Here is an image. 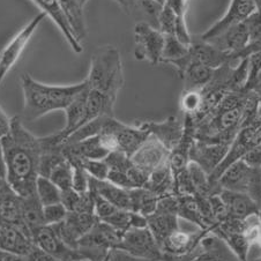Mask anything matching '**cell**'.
Listing matches in <instances>:
<instances>
[{"instance_id": "cell-7", "label": "cell", "mask_w": 261, "mask_h": 261, "mask_svg": "<svg viewBox=\"0 0 261 261\" xmlns=\"http://www.w3.org/2000/svg\"><path fill=\"white\" fill-rule=\"evenodd\" d=\"M147 227L153 233L159 246L165 238L180 228L177 195H168L160 199L156 211L147 217Z\"/></svg>"}, {"instance_id": "cell-50", "label": "cell", "mask_w": 261, "mask_h": 261, "mask_svg": "<svg viewBox=\"0 0 261 261\" xmlns=\"http://www.w3.org/2000/svg\"><path fill=\"white\" fill-rule=\"evenodd\" d=\"M255 4H256V11L261 14V0H255Z\"/></svg>"}, {"instance_id": "cell-10", "label": "cell", "mask_w": 261, "mask_h": 261, "mask_svg": "<svg viewBox=\"0 0 261 261\" xmlns=\"http://www.w3.org/2000/svg\"><path fill=\"white\" fill-rule=\"evenodd\" d=\"M101 132H110L114 134L117 145H118V151L127 155L128 158L136 153L149 137V133L137 123L134 125L124 124L116 119L115 116H107L104 118Z\"/></svg>"}, {"instance_id": "cell-30", "label": "cell", "mask_w": 261, "mask_h": 261, "mask_svg": "<svg viewBox=\"0 0 261 261\" xmlns=\"http://www.w3.org/2000/svg\"><path fill=\"white\" fill-rule=\"evenodd\" d=\"M143 188L151 191L160 199L168 195H175V178L170 163H164L151 172Z\"/></svg>"}, {"instance_id": "cell-21", "label": "cell", "mask_w": 261, "mask_h": 261, "mask_svg": "<svg viewBox=\"0 0 261 261\" xmlns=\"http://www.w3.org/2000/svg\"><path fill=\"white\" fill-rule=\"evenodd\" d=\"M190 62L199 63L204 65V66L217 69L227 64H233L234 59L231 55L221 51L214 45H212L211 43L204 42L199 38L198 41L192 40L190 45Z\"/></svg>"}, {"instance_id": "cell-6", "label": "cell", "mask_w": 261, "mask_h": 261, "mask_svg": "<svg viewBox=\"0 0 261 261\" xmlns=\"http://www.w3.org/2000/svg\"><path fill=\"white\" fill-rule=\"evenodd\" d=\"M123 232L118 231L106 222L97 221L93 229L77 243V252L94 261H104L109 252L118 249Z\"/></svg>"}, {"instance_id": "cell-17", "label": "cell", "mask_w": 261, "mask_h": 261, "mask_svg": "<svg viewBox=\"0 0 261 261\" xmlns=\"http://www.w3.org/2000/svg\"><path fill=\"white\" fill-rule=\"evenodd\" d=\"M34 238L22 228L13 224H0V251L19 256H27L35 249Z\"/></svg>"}, {"instance_id": "cell-33", "label": "cell", "mask_w": 261, "mask_h": 261, "mask_svg": "<svg viewBox=\"0 0 261 261\" xmlns=\"http://www.w3.org/2000/svg\"><path fill=\"white\" fill-rule=\"evenodd\" d=\"M216 69L214 68L204 66L199 63L190 62L188 68L181 76V80L184 81V90L202 89L212 81Z\"/></svg>"}, {"instance_id": "cell-26", "label": "cell", "mask_w": 261, "mask_h": 261, "mask_svg": "<svg viewBox=\"0 0 261 261\" xmlns=\"http://www.w3.org/2000/svg\"><path fill=\"white\" fill-rule=\"evenodd\" d=\"M192 261H242L223 239L208 232L201 239V252Z\"/></svg>"}, {"instance_id": "cell-1", "label": "cell", "mask_w": 261, "mask_h": 261, "mask_svg": "<svg viewBox=\"0 0 261 261\" xmlns=\"http://www.w3.org/2000/svg\"><path fill=\"white\" fill-rule=\"evenodd\" d=\"M0 143L8 185L23 198L35 194L43 153L41 138L24 127L20 116H14L11 118L10 132Z\"/></svg>"}, {"instance_id": "cell-22", "label": "cell", "mask_w": 261, "mask_h": 261, "mask_svg": "<svg viewBox=\"0 0 261 261\" xmlns=\"http://www.w3.org/2000/svg\"><path fill=\"white\" fill-rule=\"evenodd\" d=\"M33 2L41 8L46 16H49L54 21L64 35L65 40L68 42L69 46L72 47V50L75 54H81L84 51V46H82V43L77 41V38L75 37V34H74L58 0H33Z\"/></svg>"}, {"instance_id": "cell-52", "label": "cell", "mask_w": 261, "mask_h": 261, "mask_svg": "<svg viewBox=\"0 0 261 261\" xmlns=\"http://www.w3.org/2000/svg\"><path fill=\"white\" fill-rule=\"evenodd\" d=\"M258 204H259V216H260V220H261V197H260Z\"/></svg>"}, {"instance_id": "cell-44", "label": "cell", "mask_w": 261, "mask_h": 261, "mask_svg": "<svg viewBox=\"0 0 261 261\" xmlns=\"http://www.w3.org/2000/svg\"><path fill=\"white\" fill-rule=\"evenodd\" d=\"M108 261H159V260H149V259H142L138 258V256L130 255L126 252L121 251L119 249H114L109 252Z\"/></svg>"}, {"instance_id": "cell-32", "label": "cell", "mask_w": 261, "mask_h": 261, "mask_svg": "<svg viewBox=\"0 0 261 261\" xmlns=\"http://www.w3.org/2000/svg\"><path fill=\"white\" fill-rule=\"evenodd\" d=\"M58 2L67 17L69 24H71L74 34H75L77 41L82 43L88 35L84 7L80 5L77 0H58Z\"/></svg>"}, {"instance_id": "cell-14", "label": "cell", "mask_w": 261, "mask_h": 261, "mask_svg": "<svg viewBox=\"0 0 261 261\" xmlns=\"http://www.w3.org/2000/svg\"><path fill=\"white\" fill-rule=\"evenodd\" d=\"M254 12H256L255 0H231L227 13L216 23L213 24L207 32H204L200 36V40H212L217 35L223 33L225 29L245 21Z\"/></svg>"}, {"instance_id": "cell-38", "label": "cell", "mask_w": 261, "mask_h": 261, "mask_svg": "<svg viewBox=\"0 0 261 261\" xmlns=\"http://www.w3.org/2000/svg\"><path fill=\"white\" fill-rule=\"evenodd\" d=\"M72 164L73 169V179H72V189L76 191L77 193H86L89 191V175L82 168L79 161L75 158H66Z\"/></svg>"}, {"instance_id": "cell-34", "label": "cell", "mask_w": 261, "mask_h": 261, "mask_svg": "<svg viewBox=\"0 0 261 261\" xmlns=\"http://www.w3.org/2000/svg\"><path fill=\"white\" fill-rule=\"evenodd\" d=\"M130 211L148 217L153 214L158 208L160 198L146 188H138L129 190Z\"/></svg>"}, {"instance_id": "cell-42", "label": "cell", "mask_w": 261, "mask_h": 261, "mask_svg": "<svg viewBox=\"0 0 261 261\" xmlns=\"http://www.w3.org/2000/svg\"><path fill=\"white\" fill-rule=\"evenodd\" d=\"M138 7H141L143 12L153 20L155 25H158V19L167 0H136Z\"/></svg>"}, {"instance_id": "cell-37", "label": "cell", "mask_w": 261, "mask_h": 261, "mask_svg": "<svg viewBox=\"0 0 261 261\" xmlns=\"http://www.w3.org/2000/svg\"><path fill=\"white\" fill-rule=\"evenodd\" d=\"M202 96L200 89H191V90H182L179 106L184 115L190 117H194L198 114L201 107Z\"/></svg>"}, {"instance_id": "cell-49", "label": "cell", "mask_w": 261, "mask_h": 261, "mask_svg": "<svg viewBox=\"0 0 261 261\" xmlns=\"http://www.w3.org/2000/svg\"><path fill=\"white\" fill-rule=\"evenodd\" d=\"M250 90L255 91V93H258V94L260 93V90H261V71H260V73L258 74V76H256L254 84L252 85ZM250 90H249V91H250Z\"/></svg>"}, {"instance_id": "cell-46", "label": "cell", "mask_w": 261, "mask_h": 261, "mask_svg": "<svg viewBox=\"0 0 261 261\" xmlns=\"http://www.w3.org/2000/svg\"><path fill=\"white\" fill-rule=\"evenodd\" d=\"M11 129V118L8 117L5 111L0 107V140L10 132Z\"/></svg>"}, {"instance_id": "cell-11", "label": "cell", "mask_w": 261, "mask_h": 261, "mask_svg": "<svg viewBox=\"0 0 261 261\" xmlns=\"http://www.w3.org/2000/svg\"><path fill=\"white\" fill-rule=\"evenodd\" d=\"M45 16L46 15L43 12L37 14L23 29H21L12 38L10 43L0 52V86H2L7 73L17 63V60L21 57V55H22L25 46L28 45L29 41L32 40L34 33L36 32L38 25L41 24Z\"/></svg>"}, {"instance_id": "cell-39", "label": "cell", "mask_w": 261, "mask_h": 261, "mask_svg": "<svg viewBox=\"0 0 261 261\" xmlns=\"http://www.w3.org/2000/svg\"><path fill=\"white\" fill-rule=\"evenodd\" d=\"M76 159V158H75ZM79 161L82 168L88 173L89 177L97 180H107L109 175V165L106 160H88V159H76Z\"/></svg>"}, {"instance_id": "cell-41", "label": "cell", "mask_w": 261, "mask_h": 261, "mask_svg": "<svg viewBox=\"0 0 261 261\" xmlns=\"http://www.w3.org/2000/svg\"><path fill=\"white\" fill-rule=\"evenodd\" d=\"M43 214H44L45 225H56L62 223L66 219L68 212L64 207V204L60 202L43 207Z\"/></svg>"}, {"instance_id": "cell-4", "label": "cell", "mask_w": 261, "mask_h": 261, "mask_svg": "<svg viewBox=\"0 0 261 261\" xmlns=\"http://www.w3.org/2000/svg\"><path fill=\"white\" fill-rule=\"evenodd\" d=\"M90 89L107 95L116 102L124 87V68L119 50L114 45H102L94 51L87 76Z\"/></svg>"}, {"instance_id": "cell-12", "label": "cell", "mask_w": 261, "mask_h": 261, "mask_svg": "<svg viewBox=\"0 0 261 261\" xmlns=\"http://www.w3.org/2000/svg\"><path fill=\"white\" fill-rule=\"evenodd\" d=\"M98 219L94 213H68L62 223L52 225L65 244L73 250H77V243L88 233Z\"/></svg>"}, {"instance_id": "cell-47", "label": "cell", "mask_w": 261, "mask_h": 261, "mask_svg": "<svg viewBox=\"0 0 261 261\" xmlns=\"http://www.w3.org/2000/svg\"><path fill=\"white\" fill-rule=\"evenodd\" d=\"M247 261H261V246L253 244L251 246L247 255Z\"/></svg>"}, {"instance_id": "cell-2", "label": "cell", "mask_w": 261, "mask_h": 261, "mask_svg": "<svg viewBox=\"0 0 261 261\" xmlns=\"http://www.w3.org/2000/svg\"><path fill=\"white\" fill-rule=\"evenodd\" d=\"M246 90L229 91L206 118L194 125L195 140L231 145L244 124Z\"/></svg>"}, {"instance_id": "cell-53", "label": "cell", "mask_w": 261, "mask_h": 261, "mask_svg": "<svg viewBox=\"0 0 261 261\" xmlns=\"http://www.w3.org/2000/svg\"><path fill=\"white\" fill-rule=\"evenodd\" d=\"M177 2H182V3H189V0H177Z\"/></svg>"}, {"instance_id": "cell-43", "label": "cell", "mask_w": 261, "mask_h": 261, "mask_svg": "<svg viewBox=\"0 0 261 261\" xmlns=\"http://www.w3.org/2000/svg\"><path fill=\"white\" fill-rule=\"evenodd\" d=\"M247 58H249V75L244 90L249 91L261 71V51L250 55Z\"/></svg>"}, {"instance_id": "cell-48", "label": "cell", "mask_w": 261, "mask_h": 261, "mask_svg": "<svg viewBox=\"0 0 261 261\" xmlns=\"http://www.w3.org/2000/svg\"><path fill=\"white\" fill-rule=\"evenodd\" d=\"M117 3H118L121 8H123L126 13H128V14H130V13L138 7L136 0H117Z\"/></svg>"}, {"instance_id": "cell-19", "label": "cell", "mask_w": 261, "mask_h": 261, "mask_svg": "<svg viewBox=\"0 0 261 261\" xmlns=\"http://www.w3.org/2000/svg\"><path fill=\"white\" fill-rule=\"evenodd\" d=\"M204 42L211 43L212 45H214L219 50L231 55L234 62H238V60H236L237 56L250 44L249 28H247L245 21H243L241 23L225 29L223 33L217 35L212 40Z\"/></svg>"}, {"instance_id": "cell-31", "label": "cell", "mask_w": 261, "mask_h": 261, "mask_svg": "<svg viewBox=\"0 0 261 261\" xmlns=\"http://www.w3.org/2000/svg\"><path fill=\"white\" fill-rule=\"evenodd\" d=\"M22 221L33 234V238L35 232L45 225L43 204L38 200L36 193L29 197H22Z\"/></svg>"}, {"instance_id": "cell-20", "label": "cell", "mask_w": 261, "mask_h": 261, "mask_svg": "<svg viewBox=\"0 0 261 261\" xmlns=\"http://www.w3.org/2000/svg\"><path fill=\"white\" fill-rule=\"evenodd\" d=\"M0 224L17 225L30 233L22 221V197L8 185L7 180L0 184Z\"/></svg>"}, {"instance_id": "cell-3", "label": "cell", "mask_w": 261, "mask_h": 261, "mask_svg": "<svg viewBox=\"0 0 261 261\" xmlns=\"http://www.w3.org/2000/svg\"><path fill=\"white\" fill-rule=\"evenodd\" d=\"M23 93V118L35 121L50 112L65 111L73 99L87 87V81L68 86H50L34 79L30 74L21 75Z\"/></svg>"}, {"instance_id": "cell-23", "label": "cell", "mask_w": 261, "mask_h": 261, "mask_svg": "<svg viewBox=\"0 0 261 261\" xmlns=\"http://www.w3.org/2000/svg\"><path fill=\"white\" fill-rule=\"evenodd\" d=\"M220 197L224 202L228 215L232 219L246 220L252 215L259 214L258 202L245 193L222 190Z\"/></svg>"}, {"instance_id": "cell-28", "label": "cell", "mask_w": 261, "mask_h": 261, "mask_svg": "<svg viewBox=\"0 0 261 261\" xmlns=\"http://www.w3.org/2000/svg\"><path fill=\"white\" fill-rule=\"evenodd\" d=\"M87 95H88V85H87L86 88L73 99V102L65 109L66 125H65V127L62 130L57 132L63 142L66 140L71 134L79 129L81 126L85 125Z\"/></svg>"}, {"instance_id": "cell-5", "label": "cell", "mask_w": 261, "mask_h": 261, "mask_svg": "<svg viewBox=\"0 0 261 261\" xmlns=\"http://www.w3.org/2000/svg\"><path fill=\"white\" fill-rule=\"evenodd\" d=\"M217 181L223 190L245 193L259 202L261 197V169L251 167L244 160H239L229 165Z\"/></svg>"}, {"instance_id": "cell-8", "label": "cell", "mask_w": 261, "mask_h": 261, "mask_svg": "<svg viewBox=\"0 0 261 261\" xmlns=\"http://www.w3.org/2000/svg\"><path fill=\"white\" fill-rule=\"evenodd\" d=\"M134 57L138 60H147L151 65L161 63L164 47V35L155 25L139 21L134 25Z\"/></svg>"}, {"instance_id": "cell-27", "label": "cell", "mask_w": 261, "mask_h": 261, "mask_svg": "<svg viewBox=\"0 0 261 261\" xmlns=\"http://www.w3.org/2000/svg\"><path fill=\"white\" fill-rule=\"evenodd\" d=\"M63 153L65 158L88 160H104L110 154L103 147L98 136L87 138L73 143H63Z\"/></svg>"}, {"instance_id": "cell-29", "label": "cell", "mask_w": 261, "mask_h": 261, "mask_svg": "<svg viewBox=\"0 0 261 261\" xmlns=\"http://www.w3.org/2000/svg\"><path fill=\"white\" fill-rule=\"evenodd\" d=\"M89 191L108 200L120 210L130 211L129 190L121 189L109 180H97L89 178Z\"/></svg>"}, {"instance_id": "cell-51", "label": "cell", "mask_w": 261, "mask_h": 261, "mask_svg": "<svg viewBox=\"0 0 261 261\" xmlns=\"http://www.w3.org/2000/svg\"><path fill=\"white\" fill-rule=\"evenodd\" d=\"M77 2L80 3V5H81L82 7H85V5L87 4V2H88V0H77ZM114 2L117 3V0H114Z\"/></svg>"}, {"instance_id": "cell-40", "label": "cell", "mask_w": 261, "mask_h": 261, "mask_svg": "<svg viewBox=\"0 0 261 261\" xmlns=\"http://www.w3.org/2000/svg\"><path fill=\"white\" fill-rule=\"evenodd\" d=\"M176 28H177L176 13L172 11V8L170 6L165 4L159 15L158 29L163 35H172V36H176Z\"/></svg>"}, {"instance_id": "cell-24", "label": "cell", "mask_w": 261, "mask_h": 261, "mask_svg": "<svg viewBox=\"0 0 261 261\" xmlns=\"http://www.w3.org/2000/svg\"><path fill=\"white\" fill-rule=\"evenodd\" d=\"M161 63L176 67L179 77L185 73L190 64V46L181 43L176 36L164 35V47Z\"/></svg>"}, {"instance_id": "cell-25", "label": "cell", "mask_w": 261, "mask_h": 261, "mask_svg": "<svg viewBox=\"0 0 261 261\" xmlns=\"http://www.w3.org/2000/svg\"><path fill=\"white\" fill-rule=\"evenodd\" d=\"M178 199V217L193 223L200 230L212 232L213 222L204 215L197 195H181Z\"/></svg>"}, {"instance_id": "cell-18", "label": "cell", "mask_w": 261, "mask_h": 261, "mask_svg": "<svg viewBox=\"0 0 261 261\" xmlns=\"http://www.w3.org/2000/svg\"><path fill=\"white\" fill-rule=\"evenodd\" d=\"M229 147V145L223 143H208L195 140L190 150V161L197 163L211 176L224 160Z\"/></svg>"}, {"instance_id": "cell-45", "label": "cell", "mask_w": 261, "mask_h": 261, "mask_svg": "<svg viewBox=\"0 0 261 261\" xmlns=\"http://www.w3.org/2000/svg\"><path fill=\"white\" fill-rule=\"evenodd\" d=\"M243 160H244L247 164H250L251 167L261 169V142L258 146L254 147L253 149L250 150Z\"/></svg>"}, {"instance_id": "cell-16", "label": "cell", "mask_w": 261, "mask_h": 261, "mask_svg": "<svg viewBox=\"0 0 261 261\" xmlns=\"http://www.w3.org/2000/svg\"><path fill=\"white\" fill-rule=\"evenodd\" d=\"M137 124L162 142L170 151L179 143L184 133V120L180 121L176 116H169L162 121H137Z\"/></svg>"}, {"instance_id": "cell-36", "label": "cell", "mask_w": 261, "mask_h": 261, "mask_svg": "<svg viewBox=\"0 0 261 261\" xmlns=\"http://www.w3.org/2000/svg\"><path fill=\"white\" fill-rule=\"evenodd\" d=\"M35 193L43 207L62 202V191L46 177L38 176Z\"/></svg>"}, {"instance_id": "cell-13", "label": "cell", "mask_w": 261, "mask_h": 261, "mask_svg": "<svg viewBox=\"0 0 261 261\" xmlns=\"http://www.w3.org/2000/svg\"><path fill=\"white\" fill-rule=\"evenodd\" d=\"M169 158H170V150L155 137L149 134L147 140L130 156V161L149 177L150 173L161 165L169 162Z\"/></svg>"}, {"instance_id": "cell-54", "label": "cell", "mask_w": 261, "mask_h": 261, "mask_svg": "<svg viewBox=\"0 0 261 261\" xmlns=\"http://www.w3.org/2000/svg\"><path fill=\"white\" fill-rule=\"evenodd\" d=\"M259 99H260V104H261V90H260V93H259Z\"/></svg>"}, {"instance_id": "cell-9", "label": "cell", "mask_w": 261, "mask_h": 261, "mask_svg": "<svg viewBox=\"0 0 261 261\" xmlns=\"http://www.w3.org/2000/svg\"><path fill=\"white\" fill-rule=\"evenodd\" d=\"M118 249L138 258L162 261V251L148 227L126 230L121 236Z\"/></svg>"}, {"instance_id": "cell-15", "label": "cell", "mask_w": 261, "mask_h": 261, "mask_svg": "<svg viewBox=\"0 0 261 261\" xmlns=\"http://www.w3.org/2000/svg\"><path fill=\"white\" fill-rule=\"evenodd\" d=\"M34 242L42 251L57 261H73L81 254L65 244L52 225H44L34 234Z\"/></svg>"}, {"instance_id": "cell-35", "label": "cell", "mask_w": 261, "mask_h": 261, "mask_svg": "<svg viewBox=\"0 0 261 261\" xmlns=\"http://www.w3.org/2000/svg\"><path fill=\"white\" fill-rule=\"evenodd\" d=\"M46 178H49L62 192L63 191L72 189L73 169L71 162H69L66 158L58 161V162L52 167Z\"/></svg>"}]
</instances>
